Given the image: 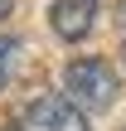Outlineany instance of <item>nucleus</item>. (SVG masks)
<instances>
[{
	"label": "nucleus",
	"instance_id": "obj_5",
	"mask_svg": "<svg viewBox=\"0 0 126 131\" xmlns=\"http://www.w3.org/2000/svg\"><path fill=\"white\" fill-rule=\"evenodd\" d=\"M10 10H15V0H0V19H5V15H10Z\"/></svg>",
	"mask_w": 126,
	"mask_h": 131
},
{
	"label": "nucleus",
	"instance_id": "obj_3",
	"mask_svg": "<svg viewBox=\"0 0 126 131\" xmlns=\"http://www.w3.org/2000/svg\"><path fill=\"white\" fill-rule=\"evenodd\" d=\"M49 24H53V34H58L63 44H78V39H87L92 24H97V0H58V5L49 10Z\"/></svg>",
	"mask_w": 126,
	"mask_h": 131
},
{
	"label": "nucleus",
	"instance_id": "obj_6",
	"mask_svg": "<svg viewBox=\"0 0 126 131\" xmlns=\"http://www.w3.org/2000/svg\"><path fill=\"white\" fill-rule=\"evenodd\" d=\"M121 63H126V44H121Z\"/></svg>",
	"mask_w": 126,
	"mask_h": 131
},
{
	"label": "nucleus",
	"instance_id": "obj_2",
	"mask_svg": "<svg viewBox=\"0 0 126 131\" xmlns=\"http://www.w3.org/2000/svg\"><path fill=\"white\" fill-rule=\"evenodd\" d=\"M29 131H87V117L83 107L63 92V97H34L29 112H24Z\"/></svg>",
	"mask_w": 126,
	"mask_h": 131
},
{
	"label": "nucleus",
	"instance_id": "obj_1",
	"mask_svg": "<svg viewBox=\"0 0 126 131\" xmlns=\"http://www.w3.org/2000/svg\"><path fill=\"white\" fill-rule=\"evenodd\" d=\"M63 92H68L83 112H107L121 88H117L112 63H102V58H73V63L63 68Z\"/></svg>",
	"mask_w": 126,
	"mask_h": 131
},
{
	"label": "nucleus",
	"instance_id": "obj_4",
	"mask_svg": "<svg viewBox=\"0 0 126 131\" xmlns=\"http://www.w3.org/2000/svg\"><path fill=\"white\" fill-rule=\"evenodd\" d=\"M15 53H19V44H15V39H5V34H0V83H5V78H10V68H15Z\"/></svg>",
	"mask_w": 126,
	"mask_h": 131
},
{
	"label": "nucleus",
	"instance_id": "obj_7",
	"mask_svg": "<svg viewBox=\"0 0 126 131\" xmlns=\"http://www.w3.org/2000/svg\"><path fill=\"white\" fill-rule=\"evenodd\" d=\"M5 131H24V126H5Z\"/></svg>",
	"mask_w": 126,
	"mask_h": 131
}]
</instances>
